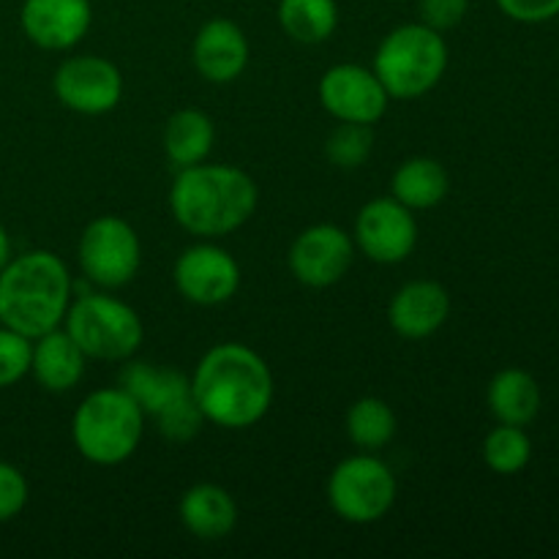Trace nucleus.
I'll return each mask as SVG.
<instances>
[{
  "mask_svg": "<svg viewBox=\"0 0 559 559\" xmlns=\"http://www.w3.org/2000/svg\"><path fill=\"white\" fill-rule=\"evenodd\" d=\"M33 338L0 325V391L31 374Z\"/></svg>",
  "mask_w": 559,
  "mask_h": 559,
  "instance_id": "27",
  "label": "nucleus"
},
{
  "mask_svg": "<svg viewBox=\"0 0 559 559\" xmlns=\"http://www.w3.org/2000/svg\"><path fill=\"white\" fill-rule=\"evenodd\" d=\"M355 260V240L344 227L320 222L295 235L287 251V267L298 284L328 289L342 282Z\"/></svg>",
  "mask_w": 559,
  "mask_h": 559,
  "instance_id": "13",
  "label": "nucleus"
},
{
  "mask_svg": "<svg viewBox=\"0 0 559 559\" xmlns=\"http://www.w3.org/2000/svg\"><path fill=\"white\" fill-rule=\"evenodd\" d=\"M145 426V413L123 388H98L71 415V442L87 464L118 467L140 451Z\"/></svg>",
  "mask_w": 559,
  "mask_h": 559,
  "instance_id": "4",
  "label": "nucleus"
},
{
  "mask_svg": "<svg viewBox=\"0 0 559 559\" xmlns=\"http://www.w3.org/2000/svg\"><path fill=\"white\" fill-rule=\"evenodd\" d=\"M374 151V131L364 123H338L325 140V156L338 169L364 167Z\"/></svg>",
  "mask_w": 559,
  "mask_h": 559,
  "instance_id": "26",
  "label": "nucleus"
},
{
  "mask_svg": "<svg viewBox=\"0 0 559 559\" xmlns=\"http://www.w3.org/2000/svg\"><path fill=\"white\" fill-rule=\"evenodd\" d=\"M540 404H544V396H540L538 380L516 366L497 371L486 388V407L497 424L530 426L538 418Z\"/></svg>",
  "mask_w": 559,
  "mask_h": 559,
  "instance_id": "20",
  "label": "nucleus"
},
{
  "mask_svg": "<svg viewBox=\"0 0 559 559\" xmlns=\"http://www.w3.org/2000/svg\"><path fill=\"white\" fill-rule=\"evenodd\" d=\"M76 260L93 287L115 293L134 282L140 273L142 240L126 218L107 213L87 222V227L82 229Z\"/></svg>",
  "mask_w": 559,
  "mask_h": 559,
  "instance_id": "9",
  "label": "nucleus"
},
{
  "mask_svg": "<svg viewBox=\"0 0 559 559\" xmlns=\"http://www.w3.org/2000/svg\"><path fill=\"white\" fill-rule=\"evenodd\" d=\"M118 385L140 404L145 418L169 442H189L205 426L200 407L191 396V380L175 366L123 360Z\"/></svg>",
  "mask_w": 559,
  "mask_h": 559,
  "instance_id": "6",
  "label": "nucleus"
},
{
  "mask_svg": "<svg viewBox=\"0 0 559 559\" xmlns=\"http://www.w3.org/2000/svg\"><path fill=\"white\" fill-rule=\"evenodd\" d=\"M451 191V175L431 156H413L396 167L391 178V197L413 213L431 211Z\"/></svg>",
  "mask_w": 559,
  "mask_h": 559,
  "instance_id": "22",
  "label": "nucleus"
},
{
  "mask_svg": "<svg viewBox=\"0 0 559 559\" xmlns=\"http://www.w3.org/2000/svg\"><path fill=\"white\" fill-rule=\"evenodd\" d=\"M71 298L74 282L69 265L55 251H22L0 271V325L27 338L63 325Z\"/></svg>",
  "mask_w": 559,
  "mask_h": 559,
  "instance_id": "3",
  "label": "nucleus"
},
{
  "mask_svg": "<svg viewBox=\"0 0 559 559\" xmlns=\"http://www.w3.org/2000/svg\"><path fill=\"white\" fill-rule=\"evenodd\" d=\"M451 293L440 282L413 278L393 293L388 304V322L396 336L407 342H424L442 331V325L451 320Z\"/></svg>",
  "mask_w": 559,
  "mask_h": 559,
  "instance_id": "17",
  "label": "nucleus"
},
{
  "mask_svg": "<svg viewBox=\"0 0 559 559\" xmlns=\"http://www.w3.org/2000/svg\"><path fill=\"white\" fill-rule=\"evenodd\" d=\"M63 328L87 360L104 364H123L134 358L145 342L142 317L134 306L115 298L109 289H93L71 298Z\"/></svg>",
  "mask_w": 559,
  "mask_h": 559,
  "instance_id": "7",
  "label": "nucleus"
},
{
  "mask_svg": "<svg viewBox=\"0 0 559 559\" xmlns=\"http://www.w3.org/2000/svg\"><path fill=\"white\" fill-rule=\"evenodd\" d=\"M469 11V0H418L420 22L445 33L462 25Z\"/></svg>",
  "mask_w": 559,
  "mask_h": 559,
  "instance_id": "29",
  "label": "nucleus"
},
{
  "mask_svg": "<svg viewBox=\"0 0 559 559\" xmlns=\"http://www.w3.org/2000/svg\"><path fill=\"white\" fill-rule=\"evenodd\" d=\"M240 265L216 240H200L186 246L173 265L175 289L191 306L216 309L229 304L240 289Z\"/></svg>",
  "mask_w": 559,
  "mask_h": 559,
  "instance_id": "10",
  "label": "nucleus"
},
{
  "mask_svg": "<svg viewBox=\"0 0 559 559\" xmlns=\"http://www.w3.org/2000/svg\"><path fill=\"white\" fill-rule=\"evenodd\" d=\"M178 519L189 535H194L202 544H216L224 540L238 527V502L224 486L194 484L180 495Z\"/></svg>",
  "mask_w": 559,
  "mask_h": 559,
  "instance_id": "18",
  "label": "nucleus"
},
{
  "mask_svg": "<svg viewBox=\"0 0 559 559\" xmlns=\"http://www.w3.org/2000/svg\"><path fill=\"white\" fill-rule=\"evenodd\" d=\"M320 104L338 123H364L374 126L385 118L391 96L377 80L371 66L360 63H336L322 74Z\"/></svg>",
  "mask_w": 559,
  "mask_h": 559,
  "instance_id": "14",
  "label": "nucleus"
},
{
  "mask_svg": "<svg viewBox=\"0 0 559 559\" xmlns=\"http://www.w3.org/2000/svg\"><path fill=\"white\" fill-rule=\"evenodd\" d=\"M213 142H216V126H213L211 115L202 112V109H178L164 123L162 147L164 156L175 169L207 162Z\"/></svg>",
  "mask_w": 559,
  "mask_h": 559,
  "instance_id": "21",
  "label": "nucleus"
},
{
  "mask_svg": "<svg viewBox=\"0 0 559 559\" xmlns=\"http://www.w3.org/2000/svg\"><path fill=\"white\" fill-rule=\"evenodd\" d=\"M480 453H484V462L491 473L502 475V478H511V475H519L527 469L530 459H533V440L524 431V426L497 424L486 435Z\"/></svg>",
  "mask_w": 559,
  "mask_h": 559,
  "instance_id": "25",
  "label": "nucleus"
},
{
  "mask_svg": "<svg viewBox=\"0 0 559 559\" xmlns=\"http://www.w3.org/2000/svg\"><path fill=\"white\" fill-rule=\"evenodd\" d=\"M126 82L118 66L102 55L66 58L52 74V93L66 109L76 115H107L123 102Z\"/></svg>",
  "mask_w": 559,
  "mask_h": 559,
  "instance_id": "11",
  "label": "nucleus"
},
{
  "mask_svg": "<svg viewBox=\"0 0 559 559\" xmlns=\"http://www.w3.org/2000/svg\"><path fill=\"white\" fill-rule=\"evenodd\" d=\"M11 257H14V251H11L9 229H5L3 224H0V271H3V265L11 260Z\"/></svg>",
  "mask_w": 559,
  "mask_h": 559,
  "instance_id": "31",
  "label": "nucleus"
},
{
  "mask_svg": "<svg viewBox=\"0 0 559 559\" xmlns=\"http://www.w3.org/2000/svg\"><path fill=\"white\" fill-rule=\"evenodd\" d=\"M87 369V358L74 338L66 333V328L44 333L33 338L31 353V374L44 391L49 393H69L82 382Z\"/></svg>",
  "mask_w": 559,
  "mask_h": 559,
  "instance_id": "19",
  "label": "nucleus"
},
{
  "mask_svg": "<svg viewBox=\"0 0 559 559\" xmlns=\"http://www.w3.org/2000/svg\"><path fill=\"white\" fill-rule=\"evenodd\" d=\"M355 251L377 265H399L418 246V218L393 197H374L358 211L353 224Z\"/></svg>",
  "mask_w": 559,
  "mask_h": 559,
  "instance_id": "12",
  "label": "nucleus"
},
{
  "mask_svg": "<svg viewBox=\"0 0 559 559\" xmlns=\"http://www.w3.org/2000/svg\"><path fill=\"white\" fill-rule=\"evenodd\" d=\"M451 52L440 31L424 22H404L393 27L374 52L377 80L388 91L391 102H415L435 91L445 76Z\"/></svg>",
  "mask_w": 559,
  "mask_h": 559,
  "instance_id": "5",
  "label": "nucleus"
},
{
  "mask_svg": "<svg viewBox=\"0 0 559 559\" xmlns=\"http://www.w3.org/2000/svg\"><path fill=\"white\" fill-rule=\"evenodd\" d=\"M91 22V0H22V33L47 52L74 49L87 36Z\"/></svg>",
  "mask_w": 559,
  "mask_h": 559,
  "instance_id": "15",
  "label": "nucleus"
},
{
  "mask_svg": "<svg viewBox=\"0 0 559 559\" xmlns=\"http://www.w3.org/2000/svg\"><path fill=\"white\" fill-rule=\"evenodd\" d=\"M189 380L205 424L227 431H246L265 420L276 399L271 366L243 342L213 344Z\"/></svg>",
  "mask_w": 559,
  "mask_h": 559,
  "instance_id": "1",
  "label": "nucleus"
},
{
  "mask_svg": "<svg viewBox=\"0 0 559 559\" xmlns=\"http://www.w3.org/2000/svg\"><path fill=\"white\" fill-rule=\"evenodd\" d=\"M31 497V486L20 467L9 462H0V524L20 516Z\"/></svg>",
  "mask_w": 559,
  "mask_h": 559,
  "instance_id": "28",
  "label": "nucleus"
},
{
  "mask_svg": "<svg viewBox=\"0 0 559 559\" xmlns=\"http://www.w3.org/2000/svg\"><path fill=\"white\" fill-rule=\"evenodd\" d=\"M328 506L342 522L369 527L393 511L399 480L380 456L360 451L342 459L328 475Z\"/></svg>",
  "mask_w": 559,
  "mask_h": 559,
  "instance_id": "8",
  "label": "nucleus"
},
{
  "mask_svg": "<svg viewBox=\"0 0 559 559\" xmlns=\"http://www.w3.org/2000/svg\"><path fill=\"white\" fill-rule=\"evenodd\" d=\"M344 431L358 451L377 453L391 445L399 431V418L391 404L380 396H364L349 404Z\"/></svg>",
  "mask_w": 559,
  "mask_h": 559,
  "instance_id": "24",
  "label": "nucleus"
},
{
  "mask_svg": "<svg viewBox=\"0 0 559 559\" xmlns=\"http://www.w3.org/2000/svg\"><path fill=\"white\" fill-rule=\"evenodd\" d=\"M249 55L251 47L243 27L227 16H213V20L202 22L191 41V63H194L197 74L211 85H229V82L240 80L249 66Z\"/></svg>",
  "mask_w": 559,
  "mask_h": 559,
  "instance_id": "16",
  "label": "nucleus"
},
{
  "mask_svg": "<svg viewBox=\"0 0 559 559\" xmlns=\"http://www.w3.org/2000/svg\"><path fill=\"white\" fill-rule=\"evenodd\" d=\"M391 3H404V0H391Z\"/></svg>",
  "mask_w": 559,
  "mask_h": 559,
  "instance_id": "32",
  "label": "nucleus"
},
{
  "mask_svg": "<svg viewBox=\"0 0 559 559\" xmlns=\"http://www.w3.org/2000/svg\"><path fill=\"white\" fill-rule=\"evenodd\" d=\"M497 9L522 25H540L559 16V0H495Z\"/></svg>",
  "mask_w": 559,
  "mask_h": 559,
  "instance_id": "30",
  "label": "nucleus"
},
{
  "mask_svg": "<svg viewBox=\"0 0 559 559\" xmlns=\"http://www.w3.org/2000/svg\"><path fill=\"white\" fill-rule=\"evenodd\" d=\"M276 20L293 41L314 47L336 33L338 3L336 0H278Z\"/></svg>",
  "mask_w": 559,
  "mask_h": 559,
  "instance_id": "23",
  "label": "nucleus"
},
{
  "mask_svg": "<svg viewBox=\"0 0 559 559\" xmlns=\"http://www.w3.org/2000/svg\"><path fill=\"white\" fill-rule=\"evenodd\" d=\"M167 202L180 229L200 240H222L251 222L260 186L233 164L202 162L175 173Z\"/></svg>",
  "mask_w": 559,
  "mask_h": 559,
  "instance_id": "2",
  "label": "nucleus"
}]
</instances>
